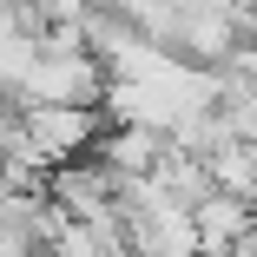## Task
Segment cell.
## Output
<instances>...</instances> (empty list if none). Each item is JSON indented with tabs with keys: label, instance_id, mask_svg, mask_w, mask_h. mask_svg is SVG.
<instances>
[{
	"label": "cell",
	"instance_id": "1",
	"mask_svg": "<svg viewBox=\"0 0 257 257\" xmlns=\"http://www.w3.org/2000/svg\"><path fill=\"white\" fill-rule=\"evenodd\" d=\"M191 218H198L204 250H237V244L257 231V204H250V198H231V191H211Z\"/></svg>",
	"mask_w": 257,
	"mask_h": 257
}]
</instances>
